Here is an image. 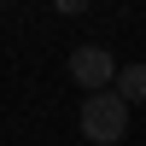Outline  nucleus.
Returning <instances> with one entry per match:
<instances>
[{"label": "nucleus", "instance_id": "obj_1", "mask_svg": "<svg viewBox=\"0 0 146 146\" xmlns=\"http://www.w3.org/2000/svg\"><path fill=\"white\" fill-rule=\"evenodd\" d=\"M82 135H88L94 146H117V140L129 135V105L117 100L111 88L88 94V100H82Z\"/></svg>", "mask_w": 146, "mask_h": 146}, {"label": "nucleus", "instance_id": "obj_2", "mask_svg": "<svg viewBox=\"0 0 146 146\" xmlns=\"http://www.w3.org/2000/svg\"><path fill=\"white\" fill-rule=\"evenodd\" d=\"M70 82H82L88 94H100V88H111V82H117V58L105 53L100 41H88V47H76V53H70Z\"/></svg>", "mask_w": 146, "mask_h": 146}, {"label": "nucleus", "instance_id": "obj_3", "mask_svg": "<svg viewBox=\"0 0 146 146\" xmlns=\"http://www.w3.org/2000/svg\"><path fill=\"white\" fill-rule=\"evenodd\" d=\"M111 94H117L123 105H140V100H146V64H117Z\"/></svg>", "mask_w": 146, "mask_h": 146}, {"label": "nucleus", "instance_id": "obj_4", "mask_svg": "<svg viewBox=\"0 0 146 146\" xmlns=\"http://www.w3.org/2000/svg\"><path fill=\"white\" fill-rule=\"evenodd\" d=\"M53 12H64V18H76V12H88V0H53Z\"/></svg>", "mask_w": 146, "mask_h": 146}]
</instances>
